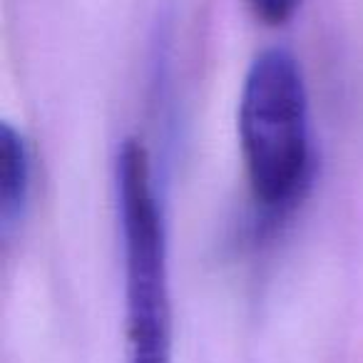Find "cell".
I'll use <instances>...</instances> for the list:
<instances>
[{"instance_id":"3","label":"cell","mask_w":363,"mask_h":363,"mask_svg":"<svg viewBox=\"0 0 363 363\" xmlns=\"http://www.w3.org/2000/svg\"><path fill=\"white\" fill-rule=\"evenodd\" d=\"M30 192V147L11 122H3V130H0V227L6 237L26 219Z\"/></svg>"},{"instance_id":"4","label":"cell","mask_w":363,"mask_h":363,"mask_svg":"<svg viewBox=\"0 0 363 363\" xmlns=\"http://www.w3.org/2000/svg\"><path fill=\"white\" fill-rule=\"evenodd\" d=\"M247 6L259 23L277 28L296 16V11L303 6V0H247Z\"/></svg>"},{"instance_id":"1","label":"cell","mask_w":363,"mask_h":363,"mask_svg":"<svg viewBox=\"0 0 363 363\" xmlns=\"http://www.w3.org/2000/svg\"><path fill=\"white\" fill-rule=\"evenodd\" d=\"M237 132L259 212L284 219L308 194L316 169L306 80L286 48H269L252 60L239 92Z\"/></svg>"},{"instance_id":"2","label":"cell","mask_w":363,"mask_h":363,"mask_svg":"<svg viewBox=\"0 0 363 363\" xmlns=\"http://www.w3.org/2000/svg\"><path fill=\"white\" fill-rule=\"evenodd\" d=\"M125 267V363H174L167 219L147 147L127 137L115 160Z\"/></svg>"}]
</instances>
